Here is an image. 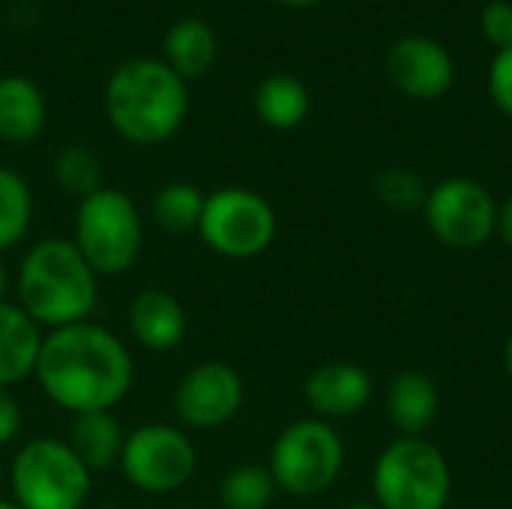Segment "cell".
Masks as SVG:
<instances>
[{"label": "cell", "mask_w": 512, "mask_h": 509, "mask_svg": "<svg viewBox=\"0 0 512 509\" xmlns=\"http://www.w3.org/2000/svg\"><path fill=\"white\" fill-rule=\"evenodd\" d=\"M33 378L45 399L78 417L114 411L132 390L135 363L108 327L81 321L51 330L42 339Z\"/></svg>", "instance_id": "6da1fadb"}, {"label": "cell", "mask_w": 512, "mask_h": 509, "mask_svg": "<svg viewBox=\"0 0 512 509\" xmlns=\"http://www.w3.org/2000/svg\"><path fill=\"white\" fill-rule=\"evenodd\" d=\"M105 114L111 129L129 144L156 147L186 123L189 87L165 60L132 57L105 84Z\"/></svg>", "instance_id": "7a4b0ae2"}, {"label": "cell", "mask_w": 512, "mask_h": 509, "mask_svg": "<svg viewBox=\"0 0 512 509\" xmlns=\"http://www.w3.org/2000/svg\"><path fill=\"white\" fill-rule=\"evenodd\" d=\"M18 306L51 330L90 321L99 303V276L72 240L48 237L27 249L15 276Z\"/></svg>", "instance_id": "3957f363"}, {"label": "cell", "mask_w": 512, "mask_h": 509, "mask_svg": "<svg viewBox=\"0 0 512 509\" xmlns=\"http://www.w3.org/2000/svg\"><path fill=\"white\" fill-rule=\"evenodd\" d=\"M72 243L96 276L129 273L144 249V225L135 201L111 186L78 201Z\"/></svg>", "instance_id": "277c9868"}, {"label": "cell", "mask_w": 512, "mask_h": 509, "mask_svg": "<svg viewBox=\"0 0 512 509\" xmlns=\"http://www.w3.org/2000/svg\"><path fill=\"white\" fill-rule=\"evenodd\" d=\"M9 486L21 509H81L93 489V471L66 441L33 438L15 453Z\"/></svg>", "instance_id": "5b68a950"}, {"label": "cell", "mask_w": 512, "mask_h": 509, "mask_svg": "<svg viewBox=\"0 0 512 509\" xmlns=\"http://www.w3.org/2000/svg\"><path fill=\"white\" fill-rule=\"evenodd\" d=\"M372 489L381 509H447L453 471L432 441L396 438L375 462Z\"/></svg>", "instance_id": "8992f818"}, {"label": "cell", "mask_w": 512, "mask_h": 509, "mask_svg": "<svg viewBox=\"0 0 512 509\" xmlns=\"http://www.w3.org/2000/svg\"><path fill=\"white\" fill-rule=\"evenodd\" d=\"M345 465V444L327 420H297L285 426L273 447L267 471L279 492L294 498H315L327 492Z\"/></svg>", "instance_id": "52a82bcc"}, {"label": "cell", "mask_w": 512, "mask_h": 509, "mask_svg": "<svg viewBox=\"0 0 512 509\" xmlns=\"http://www.w3.org/2000/svg\"><path fill=\"white\" fill-rule=\"evenodd\" d=\"M279 231L273 204L243 186H225L204 198L198 234L204 246L231 261H249L264 255Z\"/></svg>", "instance_id": "ba28073f"}, {"label": "cell", "mask_w": 512, "mask_h": 509, "mask_svg": "<svg viewBox=\"0 0 512 509\" xmlns=\"http://www.w3.org/2000/svg\"><path fill=\"white\" fill-rule=\"evenodd\" d=\"M120 471L144 495H174L192 483L198 471V450L183 429L144 423L126 432Z\"/></svg>", "instance_id": "9c48e42d"}, {"label": "cell", "mask_w": 512, "mask_h": 509, "mask_svg": "<svg viewBox=\"0 0 512 509\" xmlns=\"http://www.w3.org/2000/svg\"><path fill=\"white\" fill-rule=\"evenodd\" d=\"M423 213L429 231L447 249L471 252L498 234V201L471 177H447L432 186Z\"/></svg>", "instance_id": "30bf717a"}, {"label": "cell", "mask_w": 512, "mask_h": 509, "mask_svg": "<svg viewBox=\"0 0 512 509\" xmlns=\"http://www.w3.org/2000/svg\"><path fill=\"white\" fill-rule=\"evenodd\" d=\"M243 402V375L222 360H204L192 366L174 390V411L180 423L201 432L231 423L243 411Z\"/></svg>", "instance_id": "8fae6325"}, {"label": "cell", "mask_w": 512, "mask_h": 509, "mask_svg": "<svg viewBox=\"0 0 512 509\" xmlns=\"http://www.w3.org/2000/svg\"><path fill=\"white\" fill-rule=\"evenodd\" d=\"M384 69H387L390 84L402 96L420 99V102L447 96L456 81V60L450 48L423 33L396 39L387 48Z\"/></svg>", "instance_id": "7c38bea8"}, {"label": "cell", "mask_w": 512, "mask_h": 509, "mask_svg": "<svg viewBox=\"0 0 512 509\" xmlns=\"http://www.w3.org/2000/svg\"><path fill=\"white\" fill-rule=\"evenodd\" d=\"M306 405L318 420H345L360 414L372 399V375L348 360H330L309 372L303 384Z\"/></svg>", "instance_id": "4fadbf2b"}, {"label": "cell", "mask_w": 512, "mask_h": 509, "mask_svg": "<svg viewBox=\"0 0 512 509\" xmlns=\"http://www.w3.org/2000/svg\"><path fill=\"white\" fill-rule=\"evenodd\" d=\"M186 330H189V315L171 291L144 288L132 297L129 333L141 348L153 354L174 351L186 339Z\"/></svg>", "instance_id": "5bb4252c"}, {"label": "cell", "mask_w": 512, "mask_h": 509, "mask_svg": "<svg viewBox=\"0 0 512 509\" xmlns=\"http://www.w3.org/2000/svg\"><path fill=\"white\" fill-rule=\"evenodd\" d=\"M42 339V327L18 303H0V387L33 378Z\"/></svg>", "instance_id": "9a60e30c"}, {"label": "cell", "mask_w": 512, "mask_h": 509, "mask_svg": "<svg viewBox=\"0 0 512 509\" xmlns=\"http://www.w3.org/2000/svg\"><path fill=\"white\" fill-rule=\"evenodd\" d=\"M384 408L402 438H423L441 411L438 384L423 372H399L387 387Z\"/></svg>", "instance_id": "2e32d148"}, {"label": "cell", "mask_w": 512, "mask_h": 509, "mask_svg": "<svg viewBox=\"0 0 512 509\" xmlns=\"http://www.w3.org/2000/svg\"><path fill=\"white\" fill-rule=\"evenodd\" d=\"M48 105L36 81L24 75L0 78V141L30 144L45 129Z\"/></svg>", "instance_id": "e0dca14e"}, {"label": "cell", "mask_w": 512, "mask_h": 509, "mask_svg": "<svg viewBox=\"0 0 512 509\" xmlns=\"http://www.w3.org/2000/svg\"><path fill=\"white\" fill-rule=\"evenodd\" d=\"M162 48H165L162 60L183 81H192V78H201L213 69V63L219 57V36L201 18H180L168 27Z\"/></svg>", "instance_id": "ac0fdd59"}, {"label": "cell", "mask_w": 512, "mask_h": 509, "mask_svg": "<svg viewBox=\"0 0 512 509\" xmlns=\"http://www.w3.org/2000/svg\"><path fill=\"white\" fill-rule=\"evenodd\" d=\"M255 117L276 129V132H291L297 129L309 111H312V93L309 87L288 72H276L267 75L258 87H255V99H252Z\"/></svg>", "instance_id": "d6986e66"}, {"label": "cell", "mask_w": 512, "mask_h": 509, "mask_svg": "<svg viewBox=\"0 0 512 509\" xmlns=\"http://www.w3.org/2000/svg\"><path fill=\"white\" fill-rule=\"evenodd\" d=\"M123 441H126V432H123L120 420L111 411H93V414L72 417V429H69L66 444L75 450V456L93 474H99V471L120 465Z\"/></svg>", "instance_id": "ffe728a7"}, {"label": "cell", "mask_w": 512, "mask_h": 509, "mask_svg": "<svg viewBox=\"0 0 512 509\" xmlns=\"http://www.w3.org/2000/svg\"><path fill=\"white\" fill-rule=\"evenodd\" d=\"M204 198L207 195L192 183H168L153 195L150 216L168 234H189L201 225Z\"/></svg>", "instance_id": "44dd1931"}, {"label": "cell", "mask_w": 512, "mask_h": 509, "mask_svg": "<svg viewBox=\"0 0 512 509\" xmlns=\"http://www.w3.org/2000/svg\"><path fill=\"white\" fill-rule=\"evenodd\" d=\"M33 222V192L27 180L12 171L0 168V252L15 249Z\"/></svg>", "instance_id": "7402d4cb"}, {"label": "cell", "mask_w": 512, "mask_h": 509, "mask_svg": "<svg viewBox=\"0 0 512 509\" xmlns=\"http://www.w3.org/2000/svg\"><path fill=\"white\" fill-rule=\"evenodd\" d=\"M276 492L267 465H237L219 483V501L225 509H270Z\"/></svg>", "instance_id": "603a6c76"}, {"label": "cell", "mask_w": 512, "mask_h": 509, "mask_svg": "<svg viewBox=\"0 0 512 509\" xmlns=\"http://www.w3.org/2000/svg\"><path fill=\"white\" fill-rule=\"evenodd\" d=\"M54 180L66 195L84 201L87 195H93L105 186V171H102L99 153L84 144L63 147L54 162Z\"/></svg>", "instance_id": "cb8c5ba5"}, {"label": "cell", "mask_w": 512, "mask_h": 509, "mask_svg": "<svg viewBox=\"0 0 512 509\" xmlns=\"http://www.w3.org/2000/svg\"><path fill=\"white\" fill-rule=\"evenodd\" d=\"M375 192L390 210H402V213L420 210L426 204V195H429L426 183L411 168H387V171H381V177L375 180Z\"/></svg>", "instance_id": "d4e9b609"}, {"label": "cell", "mask_w": 512, "mask_h": 509, "mask_svg": "<svg viewBox=\"0 0 512 509\" xmlns=\"http://www.w3.org/2000/svg\"><path fill=\"white\" fill-rule=\"evenodd\" d=\"M480 33L489 45L510 48L512 45V3L510 0H492L480 12Z\"/></svg>", "instance_id": "484cf974"}, {"label": "cell", "mask_w": 512, "mask_h": 509, "mask_svg": "<svg viewBox=\"0 0 512 509\" xmlns=\"http://www.w3.org/2000/svg\"><path fill=\"white\" fill-rule=\"evenodd\" d=\"M489 96L501 114L512 117V45L501 48L489 66Z\"/></svg>", "instance_id": "4316f807"}, {"label": "cell", "mask_w": 512, "mask_h": 509, "mask_svg": "<svg viewBox=\"0 0 512 509\" xmlns=\"http://www.w3.org/2000/svg\"><path fill=\"white\" fill-rule=\"evenodd\" d=\"M21 429H24L21 405H18V399L6 387H0V447L12 444L21 435Z\"/></svg>", "instance_id": "83f0119b"}, {"label": "cell", "mask_w": 512, "mask_h": 509, "mask_svg": "<svg viewBox=\"0 0 512 509\" xmlns=\"http://www.w3.org/2000/svg\"><path fill=\"white\" fill-rule=\"evenodd\" d=\"M498 237L512 249V195L498 204Z\"/></svg>", "instance_id": "f1b7e54d"}, {"label": "cell", "mask_w": 512, "mask_h": 509, "mask_svg": "<svg viewBox=\"0 0 512 509\" xmlns=\"http://www.w3.org/2000/svg\"><path fill=\"white\" fill-rule=\"evenodd\" d=\"M282 6H294V9H309V6H318L324 0H279Z\"/></svg>", "instance_id": "f546056e"}, {"label": "cell", "mask_w": 512, "mask_h": 509, "mask_svg": "<svg viewBox=\"0 0 512 509\" xmlns=\"http://www.w3.org/2000/svg\"><path fill=\"white\" fill-rule=\"evenodd\" d=\"M504 369H507V375H510L512 381V333L510 339H507V345H504Z\"/></svg>", "instance_id": "4dcf8cb0"}, {"label": "cell", "mask_w": 512, "mask_h": 509, "mask_svg": "<svg viewBox=\"0 0 512 509\" xmlns=\"http://www.w3.org/2000/svg\"><path fill=\"white\" fill-rule=\"evenodd\" d=\"M6 288H9V276H6V267L0 261V303L6 300Z\"/></svg>", "instance_id": "1f68e13d"}, {"label": "cell", "mask_w": 512, "mask_h": 509, "mask_svg": "<svg viewBox=\"0 0 512 509\" xmlns=\"http://www.w3.org/2000/svg\"><path fill=\"white\" fill-rule=\"evenodd\" d=\"M0 509H21L15 501H9V498H0Z\"/></svg>", "instance_id": "d6a6232c"}, {"label": "cell", "mask_w": 512, "mask_h": 509, "mask_svg": "<svg viewBox=\"0 0 512 509\" xmlns=\"http://www.w3.org/2000/svg\"><path fill=\"white\" fill-rule=\"evenodd\" d=\"M342 509H381L378 504H348V507Z\"/></svg>", "instance_id": "836d02e7"}, {"label": "cell", "mask_w": 512, "mask_h": 509, "mask_svg": "<svg viewBox=\"0 0 512 509\" xmlns=\"http://www.w3.org/2000/svg\"><path fill=\"white\" fill-rule=\"evenodd\" d=\"M105 509H120V507H105Z\"/></svg>", "instance_id": "e575fe53"}]
</instances>
